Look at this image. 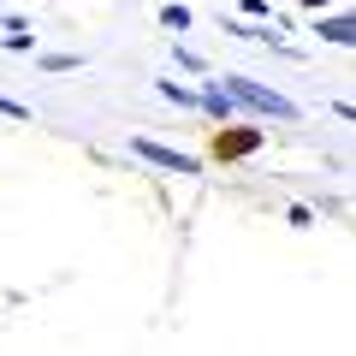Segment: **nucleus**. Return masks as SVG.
<instances>
[{"label": "nucleus", "instance_id": "f257e3e1", "mask_svg": "<svg viewBox=\"0 0 356 356\" xmlns=\"http://www.w3.org/2000/svg\"><path fill=\"white\" fill-rule=\"evenodd\" d=\"M220 83L232 89V102H238V107H250V113H261V119H280V125H291V119H297V102H291V95L255 83V77H243V72H226Z\"/></svg>", "mask_w": 356, "mask_h": 356}, {"label": "nucleus", "instance_id": "f03ea898", "mask_svg": "<svg viewBox=\"0 0 356 356\" xmlns=\"http://www.w3.org/2000/svg\"><path fill=\"white\" fill-rule=\"evenodd\" d=\"M267 143V131H255V125H238V119H220V131H214V161H250L255 149Z\"/></svg>", "mask_w": 356, "mask_h": 356}, {"label": "nucleus", "instance_id": "7ed1b4c3", "mask_svg": "<svg viewBox=\"0 0 356 356\" xmlns=\"http://www.w3.org/2000/svg\"><path fill=\"white\" fill-rule=\"evenodd\" d=\"M131 154H137V161H149V166H161V172L202 178V161H196V154H184V149H166V143H154V137H131Z\"/></svg>", "mask_w": 356, "mask_h": 356}, {"label": "nucleus", "instance_id": "20e7f679", "mask_svg": "<svg viewBox=\"0 0 356 356\" xmlns=\"http://www.w3.org/2000/svg\"><path fill=\"white\" fill-rule=\"evenodd\" d=\"M315 36L327 42V48H350V42H356V18L350 13H327V18L315 13Z\"/></svg>", "mask_w": 356, "mask_h": 356}, {"label": "nucleus", "instance_id": "39448f33", "mask_svg": "<svg viewBox=\"0 0 356 356\" xmlns=\"http://www.w3.org/2000/svg\"><path fill=\"white\" fill-rule=\"evenodd\" d=\"M196 107H202L208 119H232V113H238V102H232V89L220 83V77H208V83L196 89Z\"/></svg>", "mask_w": 356, "mask_h": 356}, {"label": "nucleus", "instance_id": "423d86ee", "mask_svg": "<svg viewBox=\"0 0 356 356\" xmlns=\"http://www.w3.org/2000/svg\"><path fill=\"white\" fill-rule=\"evenodd\" d=\"M154 95H161V102H172V107H196V89H184L178 77H154Z\"/></svg>", "mask_w": 356, "mask_h": 356}, {"label": "nucleus", "instance_id": "0eeeda50", "mask_svg": "<svg viewBox=\"0 0 356 356\" xmlns=\"http://www.w3.org/2000/svg\"><path fill=\"white\" fill-rule=\"evenodd\" d=\"M191 24H196V13L184 6V0H166V6H161V30H178V36H184Z\"/></svg>", "mask_w": 356, "mask_h": 356}, {"label": "nucleus", "instance_id": "6e6552de", "mask_svg": "<svg viewBox=\"0 0 356 356\" xmlns=\"http://www.w3.org/2000/svg\"><path fill=\"white\" fill-rule=\"evenodd\" d=\"M0 42H6L13 54H30V48H36V36H30L24 18H6V36H0Z\"/></svg>", "mask_w": 356, "mask_h": 356}, {"label": "nucleus", "instance_id": "1a4fd4ad", "mask_svg": "<svg viewBox=\"0 0 356 356\" xmlns=\"http://www.w3.org/2000/svg\"><path fill=\"white\" fill-rule=\"evenodd\" d=\"M42 72H77V65H83V60H77V54H42Z\"/></svg>", "mask_w": 356, "mask_h": 356}, {"label": "nucleus", "instance_id": "9d476101", "mask_svg": "<svg viewBox=\"0 0 356 356\" xmlns=\"http://www.w3.org/2000/svg\"><path fill=\"white\" fill-rule=\"evenodd\" d=\"M243 18H261V24H280V13H273L267 0H243Z\"/></svg>", "mask_w": 356, "mask_h": 356}, {"label": "nucleus", "instance_id": "9b49d317", "mask_svg": "<svg viewBox=\"0 0 356 356\" xmlns=\"http://www.w3.org/2000/svg\"><path fill=\"white\" fill-rule=\"evenodd\" d=\"M172 60L184 65V72H202V54H191V48H172Z\"/></svg>", "mask_w": 356, "mask_h": 356}, {"label": "nucleus", "instance_id": "f8f14e48", "mask_svg": "<svg viewBox=\"0 0 356 356\" xmlns=\"http://www.w3.org/2000/svg\"><path fill=\"white\" fill-rule=\"evenodd\" d=\"M0 113H6V119H30V107L13 102V95H0Z\"/></svg>", "mask_w": 356, "mask_h": 356}, {"label": "nucleus", "instance_id": "ddd939ff", "mask_svg": "<svg viewBox=\"0 0 356 356\" xmlns=\"http://www.w3.org/2000/svg\"><path fill=\"white\" fill-rule=\"evenodd\" d=\"M0 30H6V13H0Z\"/></svg>", "mask_w": 356, "mask_h": 356}]
</instances>
